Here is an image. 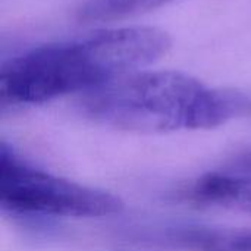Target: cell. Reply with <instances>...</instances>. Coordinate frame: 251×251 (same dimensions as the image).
Instances as JSON below:
<instances>
[{"mask_svg": "<svg viewBox=\"0 0 251 251\" xmlns=\"http://www.w3.org/2000/svg\"><path fill=\"white\" fill-rule=\"evenodd\" d=\"M191 197L197 203L251 215V175L229 171L207 174L196 182Z\"/></svg>", "mask_w": 251, "mask_h": 251, "instance_id": "4", "label": "cell"}, {"mask_svg": "<svg viewBox=\"0 0 251 251\" xmlns=\"http://www.w3.org/2000/svg\"><path fill=\"white\" fill-rule=\"evenodd\" d=\"M172 240L197 251H251V231L244 229H188Z\"/></svg>", "mask_w": 251, "mask_h": 251, "instance_id": "5", "label": "cell"}, {"mask_svg": "<svg viewBox=\"0 0 251 251\" xmlns=\"http://www.w3.org/2000/svg\"><path fill=\"white\" fill-rule=\"evenodd\" d=\"M0 206L13 215L60 218H101L124 210L118 196L35 169L4 143L0 147Z\"/></svg>", "mask_w": 251, "mask_h": 251, "instance_id": "3", "label": "cell"}, {"mask_svg": "<svg viewBox=\"0 0 251 251\" xmlns=\"http://www.w3.org/2000/svg\"><path fill=\"white\" fill-rule=\"evenodd\" d=\"M234 169H229V172H238V174H249L251 175V149L241 153L232 163Z\"/></svg>", "mask_w": 251, "mask_h": 251, "instance_id": "7", "label": "cell"}, {"mask_svg": "<svg viewBox=\"0 0 251 251\" xmlns=\"http://www.w3.org/2000/svg\"><path fill=\"white\" fill-rule=\"evenodd\" d=\"M169 35L153 26L104 29L84 38L35 47L1 65V104H38L91 91L160 59Z\"/></svg>", "mask_w": 251, "mask_h": 251, "instance_id": "1", "label": "cell"}, {"mask_svg": "<svg viewBox=\"0 0 251 251\" xmlns=\"http://www.w3.org/2000/svg\"><path fill=\"white\" fill-rule=\"evenodd\" d=\"M171 0H85L78 10L82 22H109L156 9Z\"/></svg>", "mask_w": 251, "mask_h": 251, "instance_id": "6", "label": "cell"}, {"mask_svg": "<svg viewBox=\"0 0 251 251\" xmlns=\"http://www.w3.org/2000/svg\"><path fill=\"white\" fill-rule=\"evenodd\" d=\"M82 112L103 125L140 134L212 129L247 113L250 99L240 91L209 88L174 72L124 75L88 91Z\"/></svg>", "mask_w": 251, "mask_h": 251, "instance_id": "2", "label": "cell"}]
</instances>
